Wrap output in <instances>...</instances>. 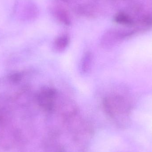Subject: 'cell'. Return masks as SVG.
<instances>
[{
    "mask_svg": "<svg viewBox=\"0 0 152 152\" xmlns=\"http://www.w3.org/2000/svg\"><path fill=\"white\" fill-rule=\"evenodd\" d=\"M70 42V37L67 34H62L55 38L53 43V49L54 51L61 53L67 48Z\"/></svg>",
    "mask_w": 152,
    "mask_h": 152,
    "instance_id": "cell-4",
    "label": "cell"
},
{
    "mask_svg": "<svg viewBox=\"0 0 152 152\" xmlns=\"http://www.w3.org/2000/svg\"><path fill=\"white\" fill-rule=\"evenodd\" d=\"M77 12L79 15L89 18L94 17L96 14L94 9L92 6L86 5L78 7Z\"/></svg>",
    "mask_w": 152,
    "mask_h": 152,
    "instance_id": "cell-7",
    "label": "cell"
},
{
    "mask_svg": "<svg viewBox=\"0 0 152 152\" xmlns=\"http://www.w3.org/2000/svg\"><path fill=\"white\" fill-rule=\"evenodd\" d=\"M102 105L105 113L112 118H116L126 112L125 99L116 94L105 96L103 100Z\"/></svg>",
    "mask_w": 152,
    "mask_h": 152,
    "instance_id": "cell-1",
    "label": "cell"
},
{
    "mask_svg": "<svg viewBox=\"0 0 152 152\" xmlns=\"http://www.w3.org/2000/svg\"><path fill=\"white\" fill-rule=\"evenodd\" d=\"M58 92L53 88L45 87L38 93L37 103L41 109L46 112H52L55 109Z\"/></svg>",
    "mask_w": 152,
    "mask_h": 152,
    "instance_id": "cell-2",
    "label": "cell"
},
{
    "mask_svg": "<svg viewBox=\"0 0 152 152\" xmlns=\"http://www.w3.org/2000/svg\"><path fill=\"white\" fill-rule=\"evenodd\" d=\"M113 20L115 23L123 26H133L136 23L131 16L125 12H119L116 13Z\"/></svg>",
    "mask_w": 152,
    "mask_h": 152,
    "instance_id": "cell-5",
    "label": "cell"
},
{
    "mask_svg": "<svg viewBox=\"0 0 152 152\" xmlns=\"http://www.w3.org/2000/svg\"><path fill=\"white\" fill-rule=\"evenodd\" d=\"M50 10L55 19L62 25L69 26L71 24L70 15L67 10L59 4L52 5Z\"/></svg>",
    "mask_w": 152,
    "mask_h": 152,
    "instance_id": "cell-3",
    "label": "cell"
},
{
    "mask_svg": "<svg viewBox=\"0 0 152 152\" xmlns=\"http://www.w3.org/2000/svg\"><path fill=\"white\" fill-rule=\"evenodd\" d=\"M92 61V54L90 52H86L82 57L80 65V68L83 73L88 72L91 66Z\"/></svg>",
    "mask_w": 152,
    "mask_h": 152,
    "instance_id": "cell-6",
    "label": "cell"
}]
</instances>
